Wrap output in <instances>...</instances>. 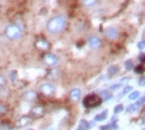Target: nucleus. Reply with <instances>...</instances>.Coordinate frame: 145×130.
<instances>
[{"instance_id":"7","label":"nucleus","mask_w":145,"mask_h":130,"mask_svg":"<svg viewBox=\"0 0 145 130\" xmlns=\"http://www.w3.org/2000/svg\"><path fill=\"white\" fill-rule=\"evenodd\" d=\"M79 96H81V91L78 89V88H76V89H73L72 92H71V97H72V99H78L79 98Z\"/></svg>"},{"instance_id":"5","label":"nucleus","mask_w":145,"mask_h":130,"mask_svg":"<svg viewBox=\"0 0 145 130\" xmlns=\"http://www.w3.org/2000/svg\"><path fill=\"white\" fill-rule=\"evenodd\" d=\"M89 46H91L92 48H98V47L101 46V40L97 38V37H92V38L89 40Z\"/></svg>"},{"instance_id":"2","label":"nucleus","mask_w":145,"mask_h":130,"mask_svg":"<svg viewBox=\"0 0 145 130\" xmlns=\"http://www.w3.org/2000/svg\"><path fill=\"white\" fill-rule=\"evenodd\" d=\"M6 36L9 38H12V40H16L21 36V29L17 27V26H9L6 29Z\"/></svg>"},{"instance_id":"1","label":"nucleus","mask_w":145,"mask_h":130,"mask_svg":"<svg viewBox=\"0 0 145 130\" xmlns=\"http://www.w3.org/2000/svg\"><path fill=\"white\" fill-rule=\"evenodd\" d=\"M65 25H66L65 17H62V16H56V17H53V19L48 22L47 29H48V31H51V32H58V31L63 30Z\"/></svg>"},{"instance_id":"6","label":"nucleus","mask_w":145,"mask_h":130,"mask_svg":"<svg viewBox=\"0 0 145 130\" xmlns=\"http://www.w3.org/2000/svg\"><path fill=\"white\" fill-rule=\"evenodd\" d=\"M45 62L47 65H55L57 62V58L53 55H47V56H45Z\"/></svg>"},{"instance_id":"8","label":"nucleus","mask_w":145,"mask_h":130,"mask_svg":"<svg viewBox=\"0 0 145 130\" xmlns=\"http://www.w3.org/2000/svg\"><path fill=\"white\" fill-rule=\"evenodd\" d=\"M36 45H37V47H38V48H42V50L48 48V43H47V42H45V41H38Z\"/></svg>"},{"instance_id":"9","label":"nucleus","mask_w":145,"mask_h":130,"mask_svg":"<svg viewBox=\"0 0 145 130\" xmlns=\"http://www.w3.org/2000/svg\"><path fill=\"white\" fill-rule=\"evenodd\" d=\"M135 97H138V93H134V94H132V96H130V99H135Z\"/></svg>"},{"instance_id":"4","label":"nucleus","mask_w":145,"mask_h":130,"mask_svg":"<svg viewBox=\"0 0 145 130\" xmlns=\"http://www.w3.org/2000/svg\"><path fill=\"white\" fill-rule=\"evenodd\" d=\"M41 92H43L45 94H52L55 92V87L52 84H48V83L42 84L41 86Z\"/></svg>"},{"instance_id":"3","label":"nucleus","mask_w":145,"mask_h":130,"mask_svg":"<svg viewBox=\"0 0 145 130\" xmlns=\"http://www.w3.org/2000/svg\"><path fill=\"white\" fill-rule=\"evenodd\" d=\"M84 104L88 107H96L97 104H99V99L94 96H91V97H87V99L84 100Z\"/></svg>"}]
</instances>
